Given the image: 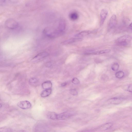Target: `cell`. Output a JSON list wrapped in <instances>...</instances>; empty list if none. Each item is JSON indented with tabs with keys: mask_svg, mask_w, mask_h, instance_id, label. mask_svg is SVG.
<instances>
[{
	"mask_svg": "<svg viewBox=\"0 0 132 132\" xmlns=\"http://www.w3.org/2000/svg\"><path fill=\"white\" fill-rule=\"evenodd\" d=\"M132 37L131 36L126 35L119 37L116 41L117 44L119 46H126L131 42Z\"/></svg>",
	"mask_w": 132,
	"mask_h": 132,
	"instance_id": "6da1fadb",
	"label": "cell"
},
{
	"mask_svg": "<svg viewBox=\"0 0 132 132\" xmlns=\"http://www.w3.org/2000/svg\"><path fill=\"white\" fill-rule=\"evenodd\" d=\"M5 25L7 28L11 30L16 29L19 26L18 22L12 18H9L6 20L5 23Z\"/></svg>",
	"mask_w": 132,
	"mask_h": 132,
	"instance_id": "7a4b0ae2",
	"label": "cell"
},
{
	"mask_svg": "<svg viewBox=\"0 0 132 132\" xmlns=\"http://www.w3.org/2000/svg\"><path fill=\"white\" fill-rule=\"evenodd\" d=\"M49 55V53L46 52L40 53L35 56L32 61L33 62H39L47 57Z\"/></svg>",
	"mask_w": 132,
	"mask_h": 132,
	"instance_id": "3957f363",
	"label": "cell"
},
{
	"mask_svg": "<svg viewBox=\"0 0 132 132\" xmlns=\"http://www.w3.org/2000/svg\"><path fill=\"white\" fill-rule=\"evenodd\" d=\"M73 115V113L69 112H65L57 114L56 119L59 120H65L70 118Z\"/></svg>",
	"mask_w": 132,
	"mask_h": 132,
	"instance_id": "277c9868",
	"label": "cell"
},
{
	"mask_svg": "<svg viewBox=\"0 0 132 132\" xmlns=\"http://www.w3.org/2000/svg\"><path fill=\"white\" fill-rule=\"evenodd\" d=\"M17 105L19 107L23 109H29L32 106V105L27 100L19 102Z\"/></svg>",
	"mask_w": 132,
	"mask_h": 132,
	"instance_id": "5b68a950",
	"label": "cell"
},
{
	"mask_svg": "<svg viewBox=\"0 0 132 132\" xmlns=\"http://www.w3.org/2000/svg\"><path fill=\"white\" fill-rule=\"evenodd\" d=\"M108 14V11L105 9L102 10L100 14V26H101L104 23Z\"/></svg>",
	"mask_w": 132,
	"mask_h": 132,
	"instance_id": "8992f818",
	"label": "cell"
},
{
	"mask_svg": "<svg viewBox=\"0 0 132 132\" xmlns=\"http://www.w3.org/2000/svg\"><path fill=\"white\" fill-rule=\"evenodd\" d=\"M117 23V19L116 16L113 15L111 17L109 22V26L110 28L115 27Z\"/></svg>",
	"mask_w": 132,
	"mask_h": 132,
	"instance_id": "52a82bcc",
	"label": "cell"
},
{
	"mask_svg": "<svg viewBox=\"0 0 132 132\" xmlns=\"http://www.w3.org/2000/svg\"><path fill=\"white\" fill-rule=\"evenodd\" d=\"M83 40L81 38H74L68 39L62 42L61 44L62 45H66L75 42L81 41Z\"/></svg>",
	"mask_w": 132,
	"mask_h": 132,
	"instance_id": "ba28073f",
	"label": "cell"
},
{
	"mask_svg": "<svg viewBox=\"0 0 132 132\" xmlns=\"http://www.w3.org/2000/svg\"><path fill=\"white\" fill-rule=\"evenodd\" d=\"M111 50L109 49H105L96 52L87 53L85 54L86 55H100L109 53Z\"/></svg>",
	"mask_w": 132,
	"mask_h": 132,
	"instance_id": "9c48e42d",
	"label": "cell"
},
{
	"mask_svg": "<svg viewBox=\"0 0 132 132\" xmlns=\"http://www.w3.org/2000/svg\"><path fill=\"white\" fill-rule=\"evenodd\" d=\"M42 86L44 89H51L52 86V84L51 81L47 80L43 83Z\"/></svg>",
	"mask_w": 132,
	"mask_h": 132,
	"instance_id": "30bf717a",
	"label": "cell"
},
{
	"mask_svg": "<svg viewBox=\"0 0 132 132\" xmlns=\"http://www.w3.org/2000/svg\"><path fill=\"white\" fill-rule=\"evenodd\" d=\"M92 33L90 30H85L75 35V37L77 38H81L89 35Z\"/></svg>",
	"mask_w": 132,
	"mask_h": 132,
	"instance_id": "8fae6325",
	"label": "cell"
},
{
	"mask_svg": "<svg viewBox=\"0 0 132 132\" xmlns=\"http://www.w3.org/2000/svg\"><path fill=\"white\" fill-rule=\"evenodd\" d=\"M69 17L71 20L73 21H76L78 19L79 15L77 12L73 11L69 14Z\"/></svg>",
	"mask_w": 132,
	"mask_h": 132,
	"instance_id": "7c38bea8",
	"label": "cell"
},
{
	"mask_svg": "<svg viewBox=\"0 0 132 132\" xmlns=\"http://www.w3.org/2000/svg\"><path fill=\"white\" fill-rule=\"evenodd\" d=\"M123 100V99L122 98H114L110 99L109 102L111 104H120L122 101Z\"/></svg>",
	"mask_w": 132,
	"mask_h": 132,
	"instance_id": "4fadbf2b",
	"label": "cell"
},
{
	"mask_svg": "<svg viewBox=\"0 0 132 132\" xmlns=\"http://www.w3.org/2000/svg\"><path fill=\"white\" fill-rule=\"evenodd\" d=\"M52 91V90L51 89L45 90L42 92L41 96L43 98L48 97L51 95Z\"/></svg>",
	"mask_w": 132,
	"mask_h": 132,
	"instance_id": "5bb4252c",
	"label": "cell"
},
{
	"mask_svg": "<svg viewBox=\"0 0 132 132\" xmlns=\"http://www.w3.org/2000/svg\"><path fill=\"white\" fill-rule=\"evenodd\" d=\"M65 26L66 24L65 21L63 20H61L59 23L58 31L60 33L62 32L65 29Z\"/></svg>",
	"mask_w": 132,
	"mask_h": 132,
	"instance_id": "9a60e30c",
	"label": "cell"
},
{
	"mask_svg": "<svg viewBox=\"0 0 132 132\" xmlns=\"http://www.w3.org/2000/svg\"><path fill=\"white\" fill-rule=\"evenodd\" d=\"M57 114L53 112H49L47 114V116L49 118L52 119V120H55L56 119V116Z\"/></svg>",
	"mask_w": 132,
	"mask_h": 132,
	"instance_id": "2e32d148",
	"label": "cell"
},
{
	"mask_svg": "<svg viewBox=\"0 0 132 132\" xmlns=\"http://www.w3.org/2000/svg\"><path fill=\"white\" fill-rule=\"evenodd\" d=\"M29 81L31 85H35L38 83L39 80L36 78H32L29 79Z\"/></svg>",
	"mask_w": 132,
	"mask_h": 132,
	"instance_id": "e0dca14e",
	"label": "cell"
},
{
	"mask_svg": "<svg viewBox=\"0 0 132 132\" xmlns=\"http://www.w3.org/2000/svg\"><path fill=\"white\" fill-rule=\"evenodd\" d=\"M113 124L111 123H108L104 124L101 127L102 129L106 130L109 129L112 126Z\"/></svg>",
	"mask_w": 132,
	"mask_h": 132,
	"instance_id": "ac0fdd59",
	"label": "cell"
},
{
	"mask_svg": "<svg viewBox=\"0 0 132 132\" xmlns=\"http://www.w3.org/2000/svg\"><path fill=\"white\" fill-rule=\"evenodd\" d=\"M124 72L121 71H119L116 73L115 76L118 79H120L124 77Z\"/></svg>",
	"mask_w": 132,
	"mask_h": 132,
	"instance_id": "d6986e66",
	"label": "cell"
},
{
	"mask_svg": "<svg viewBox=\"0 0 132 132\" xmlns=\"http://www.w3.org/2000/svg\"><path fill=\"white\" fill-rule=\"evenodd\" d=\"M119 68V65L117 63H115L113 64L111 66L112 70L115 71H117Z\"/></svg>",
	"mask_w": 132,
	"mask_h": 132,
	"instance_id": "ffe728a7",
	"label": "cell"
},
{
	"mask_svg": "<svg viewBox=\"0 0 132 132\" xmlns=\"http://www.w3.org/2000/svg\"><path fill=\"white\" fill-rule=\"evenodd\" d=\"M70 92L72 95L73 96H77L78 95V92L77 90L75 89H71Z\"/></svg>",
	"mask_w": 132,
	"mask_h": 132,
	"instance_id": "44dd1931",
	"label": "cell"
},
{
	"mask_svg": "<svg viewBox=\"0 0 132 132\" xmlns=\"http://www.w3.org/2000/svg\"><path fill=\"white\" fill-rule=\"evenodd\" d=\"M12 130L8 128H1L0 129V132H12Z\"/></svg>",
	"mask_w": 132,
	"mask_h": 132,
	"instance_id": "7402d4cb",
	"label": "cell"
},
{
	"mask_svg": "<svg viewBox=\"0 0 132 132\" xmlns=\"http://www.w3.org/2000/svg\"><path fill=\"white\" fill-rule=\"evenodd\" d=\"M72 82L75 84H79L80 82L79 80L77 78H74L72 80Z\"/></svg>",
	"mask_w": 132,
	"mask_h": 132,
	"instance_id": "603a6c76",
	"label": "cell"
},
{
	"mask_svg": "<svg viewBox=\"0 0 132 132\" xmlns=\"http://www.w3.org/2000/svg\"><path fill=\"white\" fill-rule=\"evenodd\" d=\"M8 0L12 3L16 4L20 2L21 0Z\"/></svg>",
	"mask_w": 132,
	"mask_h": 132,
	"instance_id": "cb8c5ba5",
	"label": "cell"
},
{
	"mask_svg": "<svg viewBox=\"0 0 132 132\" xmlns=\"http://www.w3.org/2000/svg\"><path fill=\"white\" fill-rule=\"evenodd\" d=\"M127 90L130 92H132V85H130L128 86Z\"/></svg>",
	"mask_w": 132,
	"mask_h": 132,
	"instance_id": "d4e9b609",
	"label": "cell"
},
{
	"mask_svg": "<svg viewBox=\"0 0 132 132\" xmlns=\"http://www.w3.org/2000/svg\"><path fill=\"white\" fill-rule=\"evenodd\" d=\"M46 67H50L51 65V63H50V62H48L46 64Z\"/></svg>",
	"mask_w": 132,
	"mask_h": 132,
	"instance_id": "484cf974",
	"label": "cell"
},
{
	"mask_svg": "<svg viewBox=\"0 0 132 132\" xmlns=\"http://www.w3.org/2000/svg\"><path fill=\"white\" fill-rule=\"evenodd\" d=\"M7 0H1V4H4L5 3Z\"/></svg>",
	"mask_w": 132,
	"mask_h": 132,
	"instance_id": "4316f807",
	"label": "cell"
},
{
	"mask_svg": "<svg viewBox=\"0 0 132 132\" xmlns=\"http://www.w3.org/2000/svg\"><path fill=\"white\" fill-rule=\"evenodd\" d=\"M67 85V83L66 82H64L62 83L61 84V86L62 87H64L65 86Z\"/></svg>",
	"mask_w": 132,
	"mask_h": 132,
	"instance_id": "83f0119b",
	"label": "cell"
},
{
	"mask_svg": "<svg viewBox=\"0 0 132 132\" xmlns=\"http://www.w3.org/2000/svg\"><path fill=\"white\" fill-rule=\"evenodd\" d=\"M130 27L132 29V22L130 24Z\"/></svg>",
	"mask_w": 132,
	"mask_h": 132,
	"instance_id": "f1b7e54d",
	"label": "cell"
}]
</instances>
